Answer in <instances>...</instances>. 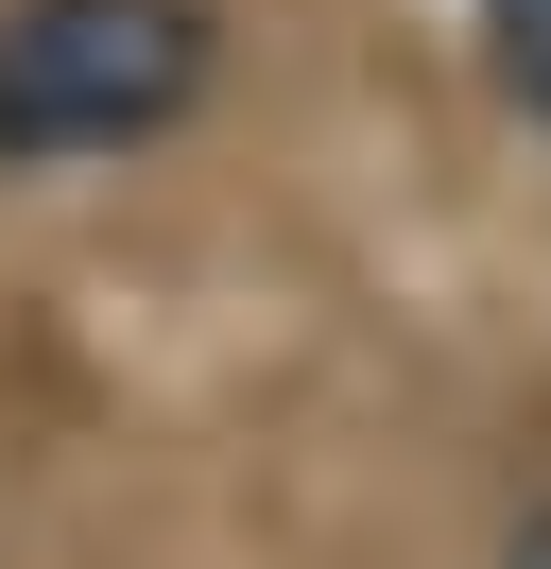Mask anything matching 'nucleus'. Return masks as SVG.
Returning <instances> with one entry per match:
<instances>
[{"label":"nucleus","mask_w":551,"mask_h":569,"mask_svg":"<svg viewBox=\"0 0 551 569\" xmlns=\"http://www.w3.org/2000/svg\"><path fill=\"white\" fill-rule=\"evenodd\" d=\"M224 87V0H0V173H121Z\"/></svg>","instance_id":"nucleus-1"},{"label":"nucleus","mask_w":551,"mask_h":569,"mask_svg":"<svg viewBox=\"0 0 551 569\" xmlns=\"http://www.w3.org/2000/svg\"><path fill=\"white\" fill-rule=\"evenodd\" d=\"M500 569H551V500H534V518H517V535H500Z\"/></svg>","instance_id":"nucleus-3"},{"label":"nucleus","mask_w":551,"mask_h":569,"mask_svg":"<svg viewBox=\"0 0 551 569\" xmlns=\"http://www.w3.org/2000/svg\"><path fill=\"white\" fill-rule=\"evenodd\" d=\"M465 36H482V87H500V121L551 156V0H465Z\"/></svg>","instance_id":"nucleus-2"}]
</instances>
